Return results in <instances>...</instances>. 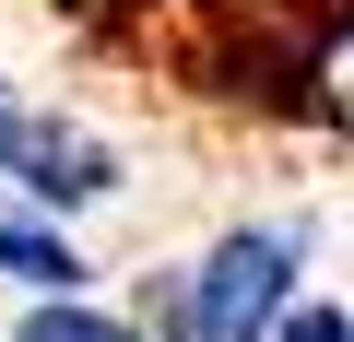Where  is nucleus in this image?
<instances>
[{
  "instance_id": "nucleus-1",
  "label": "nucleus",
  "mask_w": 354,
  "mask_h": 342,
  "mask_svg": "<svg viewBox=\"0 0 354 342\" xmlns=\"http://www.w3.org/2000/svg\"><path fill=\"white\" fill-rule=\"evenodd\" d=\"M307 260H319V225L307 213H236L189 260L142 272L130 283V319L153 342H272V319L307 295Z\"/></svg>"
},
{
  "instance_id": "nucleus-2",
  "label": "nucleus",
  "mask_w": 354,
  "mask_h": 342,
  "mask_svg": "<svg viewBox=\"0 0 354 342\" xmlns=\"http://www.w3.org/2000/svg\"><path fill=\"white\" fill-rule=\"evenodd\" d=\"M0 189L36 201V213H59V225H95V213L130 189V153H118L83 106L24 95L12 71H0Z\"/></svg>"
},
{
  "instance_id": "nucleus-4",
  "label": "nucleus",
  "mask_w": 354,
  "mask_h": 342,
  "mask_svg": "<svg viewBox=\"0 0 354 342\" xmlns=\"http://www.w3.org/2000/svg\"><path fill=\"white\" fill-rule=\"evenodd\" d=\"M0 283H12V295H83L95 283L83 225H59V213H36V201L0 189Z\"/></svg>"
},
{
  "instance_id": "nucleus-6",
  "label": "nucleus",
  "mask_w": 354,
  "mask_h": 342,
  "mask_svg": "<svg viewBox=\"0 0 354 342\" xmlns=\"http://www.w3.org/2000/svg\"><path fill=\"white\" fill-rule=\"evenodd\" d=\"M272 342H354V307H342V295H319V283H307V295H295V307H283V319H272Z\"/></svg>"
},
{
  "instance_id": "nucleus-5",
  "label": "nucleus",
  "mask_w": 354,
  "mask_h": 342,
  "mask_svg": "<svg viewBox=\"0 0 354 342\" xmlns=\"http://www.w3.org/2000/svg\"><path fill=\"white\" fill-rule=\"evenodd\" d=\"M12 342H153V330L83 283V295H24V307H12Z\"/></svg>"
},
{
  "instance_id": "nucleus-3",
  "label": "nucleus",
  "mask_w": 354,
  "mask_h": 342,
  "mask_svg": "<svg viewBox=\"0 0 354 342\" xmlns=\"http://www.w3.org/2000/svg\"><path fill=\"white\" fill-rule=\"evenodd\" d=\"M248 83H260V106H272V118L354 142V0H307V12H283L272 59H260ZM248 83H236V95H248Z\"/></svg>"
}]
</instances>
